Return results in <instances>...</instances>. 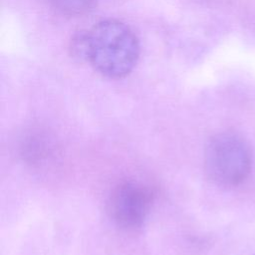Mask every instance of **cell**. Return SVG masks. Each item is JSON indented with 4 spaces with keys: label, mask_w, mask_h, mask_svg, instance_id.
<instances>
[{
    "label": "cell",
    "mask_w": 255,
    "mask_h": 255,
    "mask_svg": "<svg viewBox=\"0 0 255 255\" xmlns=\"http://www.w3.org/2000/svg\"><path fill=\"white\" fill-rule=\"evenodd\" d=\"M139 42L122 21L108 19L85 34V58L103 76L121 79L128 76L139 58Z\"/></svg>",
    "instance_id": "1"
},
{
    "label": "cell",
    "mask_w": 255,
    "mask_h": 255,
    "mask_svg": "<svg viewBox=\"0 0 255 255\" xmlns=\"http://www.w3.org/2000/svg\"><path fill=\"white\" fill-rule=\"evenodd\" d=\"M252 168V153L248 142L230 131L214 134L204 150V171L207 178L222 187L243 183Z\"/></svg>",
    "instance_id": "2"
},
{
    "label": "cell",
    "mask_w": 255,
    "mask_h": 255,
    "mask_svg": "<svg viewBox=\"0 0 255 255\" xmlns=\"http://www.w3.org/2000/svg\"><path fill=\"white\" fill-rule=\"evenodd\" d=\"M153 193L146 185L132 180L119 183L108 201V211L113 221L126 230L142 226L151 204Z\"/></svg>",
    "instance_id": "3"
},
{
    "label": "cell",
    "mask_w": 255,
    "mask_h": 255,
    "mask_svg": "<svg viewBox=\"0 0 255 255\" xmlns=\"http://www.w3.org/2000/svg\"><path fill=\"white\" fill-rule=\"evenodd\" d=\"M59 12L66 15H81L92 9L97 0H49Z\"/></svg>",
    "instance_id": "4"
}]
</instances>
